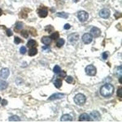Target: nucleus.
Segmentation results:
<instances>
[{"label": "nucleus", "instance_id": "obj_28", "mask_svg": "<svg viewBox=\"0 0 122 122\" xmlns=\"http://www.w3.org/2000/svg\"><path fill=\"white\" fill-rule=\"evenodd\" d=\"M74 81V79L71 77V76H69L67 77V78L66 79V82H68L69 84H72Z\"/></svg>", "mask_w": 122, "mask_h": 122}, {"label": "nucleus", "instance_id": "obj_31", "mask_svg": "<svg viewBox=\"0 0 122 122\" xmlns=\"http://www.w3.org/2000/svg\"><path fill=\"white\" fill-rule=\"evenodd\" d=\"M42 50H43V51L45 52H50V51H51V49H50V48L48 46H43L42 47Z\"/></svg>", "mask_w": 122, "mask_h": 122}, {"label": "nucleus", "instance_id": "obj_1", "mask_svg": "<svg viewBox=\"0 0 122 122\" xmlns=\"http://www.w3.org/2000/svg\"><path fill=\"white\" fill-rule=\"evenodd\" d=\"M114 86L111 84H106L101 87L100 89V93L104 97H111L114 93Z\"/></svg>", "mask_w": 122, "mask_h": 122}, {"label": "nucleus", "instance_id": "obj_18", "mask_svg": "<svg viewBox=\"0 0 122 122\" xmlns=\"http://www.w3.org/2000/svg\"><path fill=\"white\" fill-rule=\"evenodd\" d=\"M37 49L36 48H32L29 50L28 54H29V56H34L36 55L37 54Z\"/></svg>", "mask_w": 122, "mask_h": 122}, {"label": "nucleus", "instance_id": "obj_12", "mask_svg": "<svg viewBox=\"0 0 122 122\" xmlns=\"http://www.w3.org/2000/svg\"><path fill=\"white\" fill-rule=\"evenodd\" d=\"M90 116L92 117V118L94 119L95 120H99L101 118V115H100V113L97 111H94L93 112H92L90 113Z\"/></svg>", "mask_w": 122, "mask_h": 122}, {"label": "nucleus", "instance_id": "obj_33", "mask_svg": "<svg viewBox=\"0 0 122 122\" xmlns=\"http://www.w3.org/2000/svg\"><path fill=\"white\" fill-rule=\"evenodd\" d=\"M117 94L118 97L122 98V88H119L117 90Z\"/></svg>", "mask_w": 122, "mask_h": 122}, {"label": "nucleus", "instance_id": "obj_30", "mask_svg": "<svg viewBox=\"0 0 122 122\" xmlns=\"http://www.w3.org/2000/svg\"><path fill=\"white\" fill-rule=\"evenodd\" d=\"M20 52L21 54H25V53H26V47L25 46H21L20 49Z\"/></svg>", "mask_w": 122, "mask_h": 122}, {"label": "nucleus", "instance_id": "obj_21", "mask_svg": "<svg viewBox=\"0 0 122 122\" xmlns=\"http://www.w3.org/2000/svg\"><path fill=\"white\" fill-rule=\"evenodd\" d=\"M9 120L10 122H20V118L17 115H13V116L10 117L9 118Z\"/></svg>", "mask_w": 122, "mask_h": 122}, {"label": "nucleus", "instance_id": "obj_14", "mask_svg": "<svg viewBox=\"0 0 122 122\" xmlns=\"http://www.w3.org/2000/svg\"><path fill=\"white\" fill-rule=\"evenodd\" d=\"M42 42L43 44L46 45H50L51 43V39L50 38V37L44 36L42 37Z\"/></svg>", "mask_w": 122, "mask_h": 122}, {"label": "nucleus", "instance_id": "obj_9", "mask_svg": "<svg viewBox=\"0 0 122 122\" xmlns=\"http://www.w3.org/2000/svg\"><path fill=\"white\" fill-rule=\"evenodd\" d=\"M90 34L92 35V36L95 38L98 37L101 35V30L97 27H93L90 30Z\"/></svg>", "mask_w": 122, "mask_h": 122}, {"label": "nucleus", "instance_id": "obj_5", "mask_svg": "<svg viewBox=\"0 0 122 122\" xmlns=\"http://www.w3.org/2000/svg\"><path fill=\"white\" fill-rule=\"evenodd\" d=\"M10 75V71L9 68H3L0 71V79H6Z\"/></svg>", "mask_w": 122, "mask_h": 122}, {"label": "nucleus", "instance_id": "obj_19", "mask_svg": "<svg viewBox=\"0 0 122 122\" xmlns=\"http://www.w3.org/2000/svg\"><path fill=\"white\" fill-rule=\"evenodd\" d=\"M54 84L57 89H59V88L61 87V86H62V81L61 79H56L54 81Z\"/></svg>", "mask_w": 122, "mask_h": 122}, {"label": "nucleus", "instance_id": "obj_2", "mask_svg": "<svg viewBox=\"0 0 122 122\" xmlns=\"http://www.w3.org/2000/svg\"><path fill=\"white\" fill-rule=\"evenodd\" d=\"M74 101L77 105L82 106L86 103V97L82 93H78L74 98Z\"/></svg>", "mask_w": 122, "mask_h": 122}, {"label": "nucleus", "instance_id": "obj_27", "mask_svg": "<svg viewBox=\"0 0 122 122\" xmlns=\"http://www.w3.org/2000/svg\"><path fill=\"white\" fill-rule=\"evenodd\" d=\"M58 74H59V76L60 78H64L65 76H66V75H67L66 72L64 71H61Z\"/></svg>", "mask_w": 122, "mask_h": 122}, {"label": "nucleus", "instance_id": "obj_25", "mask_svg": "<svg viewBox=\"0 0 122 122\" xmlns=\"http://www.w3.org/2000/svg\"><path fill=\"white\" fill-rule=\"evenodd\" d=\"M61 71V68L59 65H56L55 67H54V68H53V71H54V73H55L56 74H58Z\"/></svg>", "mask_w": 122, "mask_h": 122}, {"label": "nucleus", "instance_id": "obj_35", "mask_svg": "<svg viewBox=\"0 0 122 122\" xmlns=\"http://www.w3.org/2000/svg\"><path fill=\"white\" fill-rule=\"evenodd\" d=\"M6 34L8 37H10L12 36L13 35V32H12L11 29H7V30H6Z\"/></svg>", "mask_w": 122, "mask_h": 122}, {"label": "nucleus", "instance_id": "obj_4", "mask_svg": "<svg viewBox=\"0 0 122 122\" xmlns=\"http://www.w3.org/2000/svg\"><path fill=\"white\" fill-rule=\"evenodd\" d=\"M78 18L80 21L84 22L87 20L89 18V14L86 11H80L78 14Z\"/></svg>", "mask_w": 122, "mask_h": 122}, {"label": "nucleus", "instance_id": "obj_15", "mask_svg": "<svg viewBox=\"0 0 122 122\" xmlns=\"http://www.w3.org/2000/svg\"><path fill=\"white\" fill-rule=\"evenodd\" d=\"M61 122H71L72 121V117L68 114H65L61 118Z\"/></svg>", "mask_w": 122, "mask_h": 122}, {"label": "nucleus", "instance_id": "obj_6", "mask_svg": "<svg viewBox=\"0 0 122 122\" xmlns=\"http://www.w3.org/2000/svg\"><path fill=\"white\" fill-rule=\"evenodd\" d=\"M78 40H79V34L78 33L71 34L68 37V42H69V43H71V44L76 43Z\"/></svg>", "mask_w": 122, "mask_h": 122}, {"label": "nucleus", "instance_id": "obj_22", "mask_svg": "<svg viewBox=\"0 0 122 122\" xmlns=\"http://www.w3.org/2000/svg\"><path fill=\"white\" fill-rule=\"evenodd\" d=\"M65 43V40L64 39H59L58 41L56 43V46L58 48H61V46H62Z\"/></svg>", "mask_w": 122, "mask_h": 122}, {"label": "nucleus", "instance_id": "obj_23", "mask_svg": "<svg viewBox=\"0 0 122 122\" xmlns=\"http://www.w3.org/2000/svg\"><path fill=\"white\" fill-rule=\"evenodd\" d=\"M59 32L56 31V32H54V33L52 34L50 36V38L53 40H57V39H59Z\"/></svg>", "mask_w": 122, "mask_h": 122}, {"label": "nucleus", "instance_id": "obj_36", "mask_svg": "<svg viewBox=\"0 0 122 122\" xmlns=\"http://www.w3.org/2000/svg\"><path fill=\"white\" fill-rule=\"evenodd\" d=\"M101 56H102V58H103V59L106 60V59H107V57H108V53H107V52H104Z\"/></svg>", "mask_w": 122, "mask_h": 122}, {"label": "nucleus", "instance_id": "obj_24", "mask_svg": "<svg viewBox=\"0 0 122 122\" xmlns=\"http://www.w3.org/2000/svg\"><path fill=\"white\" fill-rule=\"evenodd\" d=\"M23 27V23L22 22H20V21L17 22V23H16V25H15V28H16V29H18V30L22 29Z\"/></svg>", "mask_w": 122, "mask_h": 122}, {"label": "nucleus", "instance_id": "obj_3", "mask_svg": "<svg viewBox=\"0 0 122 122\" xmlns=\"http://www.w3.org/2000/svg\"><path fill=\"white\" fill-rule=\"evenodd\" d=\"M86 73L89 76H95L97 73V68L93 65H89L86 67Z\"/></svg>", "mask_w": 122, "mask_h": 122}, {"label": "nucleus", "instance_id": "obj_29", "mask_svg": "<svg viewBox=\"0 0 122 122\" xmlns=\"http://www.w3.org/2000/svg\"><path fill=\"white\" fill-rule=\"evenodd\" d=\"M21 40L18 37H15V38H14V43H15V44L18 45L19 43H21Z\"/></svg>", "mask_w": 122, "mask_h": 122}, {"label": "nucleus", "instance_id": "obj_39", "mask_svg": "<svg viewBox=\"0 0 122 122\" xmlns=\"http://www.w3.org/2000/svg\"><path fill=\"white\" fill-rule=\"evenodd\" d=\"M2 14H3V10L1 8H0V16H1Z\"/></svg>", "mask_w": 122, "mask_h": 122}, {"label": "nucleus", "instance_id": "obj_10", "mask_svg": "<svg viewBox=\"0 0 122 122\" xmlns=\"http://www.w3.org/2000/svg\"><path fill=\"white\" fill-rule=\"evenodd\" d=\"M64 97V94L62 93H56L52 95L51 97L48 98V100L50 101H53V100H58V99H61Z\"/></svg>", "mask_w": 122, "mask_h": 122}, {"label": "nucleus", "instance_id": "obj_17", "mask_svg": "<svg viewBox=\"0 0 122 122\" xmlns=\"http://www.w3.org/2000/svg\"><path fill=\"white\" fill-rule=\"evenodd\" d=\"M56 15H57V17H61V18L67 19V18L68 17V16H69V14H68V13L64 12H62L57 13V14H56Z\"/></svg>", "mask_w": 122, "mask_h": 122}, {"label": "nucleus", "instance_id": "obj_32", "mask_svg": "<svg viewBox=\"0 0 122 122\" xmlns=\"http://www.w3.org/2000/svg\"><path fill=\"white\" fill-rule=\"evenodd\" d=\"M122 66H119L118 67H117V75H119L120 76H122Z\"/></svg>", "mask_w": 122, "mask_h": 122}, {"label": "nucleus", "instance_id": "obj_11", "mask_svg": "<svg viewBox=\"0 0 122 122\" xmlns=\"http://www.w3.org/2000/svg\"><path fill=\"white\" fill-rule=\"evenodd\" d=\"M38 15L40 18H45L48 15V10L46 9H40L38 10Z\"/></svg>", "mask_w": 122, "mask_h": 122}, {"label": "nucleus", "instance_id": "obj_7", "mask_svg": "<svg viewBox=\"0 0 122 122\" xmlns=\"http://www.w3.org/2000/svg\"><path fill=\"white\" fill-rule=\"evenodd\" d=\"M93 39V37L92 36V35L89 33H86L82 36V42L85 43V44H89L91 43Z\"/></svg>", "mask_w": 122, "mask_h": 122}, {"label": "nucleus", "instance_id": "obj_20", "mask_svg": "<svg viewBox=\"0 0 122 122\" xmlns=\"http://www.w3.org/2000/svg\"><path fill=\"white\" fill-rule=\"evenodd\" d=\"M37 45L36 42L34 40H32V39H30L28 41V43H27V46H28L29 48H33L35 46Z\"/></svg>", "mask_w": 122, "mask_h": 122}, {"label": "nucleus", "instance_id": "obj_37", "mask_svg": "<svg viewBox=\"0 0 122 122\" xmlns=\"http://www.w3.org/2000/svg\"><path fill=\"white\" fill-rule=\"evenodd\" d=\"M70 28H71L70 25V24H68V23L65 24V25H64V29H66V30H67V29H70Z\"/></svg>", "mask_w": 122, "mask_h": 122}, {"label": "nucleus", "instance_id": "obj_8", "mask_svg": "<svg viewBox=\"0 0 122 122\" xmlns=\"http://www.w3.org/2000/svg\"><path fill=\"white\" fill-rule=\"evenodd\" d=\"M99 15L101 18H104V19H107L109 17L111 12H110L109 10L107 9H103L100 11Z\"/></svg>", "mask_w": 122, "mask_h": 122}, {"label": "nucleus", "instance_id": "obj_40", "mask_svg": "<svg viewBox=\"0 0 122 122\" xmlns=\"http://www.w3.org/2000/svg\"><path fill=\"white\" fill-rule=\"evenodd\" d=\"M119 81H120V83L122 84V76H120V78Z\"/></svg>", "mask_w": 122, "mask_h": 122}, {"label": "nucleus", "instance_id": "obj_16", "mask_svg": "<svg viewBox=\"0 0 122 122\" xmlns=\"http://www.w3.org/2000/svg\"><path fill=\"white\" fill-rule=\"evenodd\" d=\"M8 86V84L5 81H0V90L6 89Z\"/></svg>", "mask_w": 122, "mask_h": 122}, {"label": "nucleus", "instance_id": "obj_41", "mask_svg": "<svg viewBox=\"0 0 122 122\" xmlns=\"http://www.w3.org/2000/svg\"><path fill=\"white\" fill-rule=\"evenodd\" d=\"M1 98L0 97V101H1Z\"/></svg>", "mask_w": 122, "mask_h": 122}, {"label": "nucleus", "instance_id": "obj_34", "mask_svg": "<svg viewBox=\"0 0 122 122\" xmlns=\"http://www.w3.org/2000/svg\"><path fill=\"white\" fill-rule=\"evenodd\" d=\"M53 30V28L51 26H48L46 27L45 30L47 31L48 32H51L52 30Z\"/></svg>", "mask_w": 122, "mask_h": 122}, {"label": "nucleus", "instance_id": "obj_13", "mask_svg": "<svg viewBox=\"0 0 122 122\" xmlns=\"http://www.w3.org/2000/svg\"><path fill=\"white\" fill-rule=\"evenodd\" d=\"M79 120L80 122H88L90 120V117L88 114H82L79 117Z\"/></svg>", "mask_w": 122, "mask_h": 122}, {"label": "nucleus", "instance_id": "obj_26", "mask_svg": "<svg viewBox=\"0 0 122 122\" xmlns=\"http://www.w3.org/2000/svg\"><path fill=\"white\" fill-rule=\"evenodd\" d=\"M21 35L23 37L28 38V36H29V33H28V32L27 31V30H23L21 32Z\"/></svg>", "mask_w": 122, "mask_h": 122}, {"label": "nucleus", "instance_id": "obj_38", "mask_svg": "<svg viewBox=\"0 0 122 122\" xmlns=\"http://www.w3.org/2000/svg\"><path fill=\"white\" fill-rule=\"evenodd\" d=\"M7 104V101L6 100H3L2 101V105L3 106H6Z\"/></svg>", "mask_w": 122, "mask_h": 122}]
</instances>
